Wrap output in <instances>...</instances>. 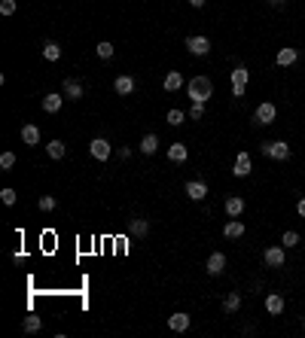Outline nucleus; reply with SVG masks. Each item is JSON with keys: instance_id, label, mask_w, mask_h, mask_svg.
<instances>
[{"instance_id": "obj_26", "label": "nucleus", "mask_w": 305, "mask_h": 338, "mask_svg": "<svg viewBox=\"0 0 305 338\" xmlns=\"http://www.w3.org/2000/svg\"><path fill=\"white\" fill-rule=\"evenodd\" d=\"M43 58H46V61H58V58H61V46H58V43H46V46H43Z\"/></svg>"}, {"instance_id": "obj_6", "label": "nucleus", "mask_w": 305, "mask_h": 338, "mask_svg": "<svg viewBox=\"0 0 305 338\" xmlns=\"http://www.w3.org/2000/svg\"><path fill=\"white\" fill-rule=\"evenodd\" d=\"M186 49H189L192 55H199V58H202V55H208V52H211V40H208V37H189V40H186Z\"/></svg>"}, {"instance_id": "obj_23", "label": "nucleus", "mask_w": 305, "mask_h": 338, "mask_svg": "<svg viewBox=\"0 0 305 338\" xmlns=\"http://www.w3.org/2000/svg\"><path fill=\"white\" fill-rule=\"evenodd\" d=\"M128 232H131V235H134V238H144V235H147V232H150V223H147V220H141V217H137V220H131V226H128Z\"/></svg>"}, {"instance_id": "obj_13", "label": "nucleus", "mask_w": 305, "mask_h": 338, "mask_svg": "<svg viewBox=\"0 0 305 338\" xmlns=\"http://www.w3.org/2000/svg\"><path fill=\"white\" fill-rule=\"evenodd\" d=\"M168 326H171L174 332H186V329H189V314H183V311L171 314V317H168Z\"/></svg>"}, {"instance_id": "obj_32", "label": "nucleus", "mask_w": 305, "mask_h": 338, "mask_svg": "<svg viewBox=\"0 0 305 338\" xmlns=\"http://www.w3.org/2000/svg\"><path fill=\"white\" fill-rule=\"evenodd\" d=\"M12 165H15V156H12V152H3V156H0V168H3V171H9Z\"/></svg>"}, {"instance_id": "obj_28", "label": "nucleus", "mask_w": 305, "mask_h": 338, "mask_svg": "<svg viewBox=\"0 0 305 338\" xmlns=\"http://www.w3.org/2000/svg\"><path fill=\"white\" fill-rule=\"evenodd\" d=\"M37 207H40V210H46V213H49V210H55V207H58V201H55V198H52V195H43V198H40V201H37Z\"/></svg>"}, {"instance_id": "obj_18", "label": "nucleus", "mask_w": 305, "mask_h": 338, "mask_svg": "<svg viewBox=\"0 0 305 338\" xmlns=\"http://www.w3.org/2000/svg\"><path fill=\"white\" fill-rule=\"evenodd\" d=\"M180 88H183V76L177 70L165 73V91H180Z\"/></svg>"}, {"instance_id": "obj_16", "label": "nucleus", "mask_w": 305, "mask_h": 338, "mask_svg": "<svg viewBox=\"0 0 305 338\" xmlns=\"http://www.w3.org/2000/svg\"><path fill=\"white\" fill-rule=\"evenodd\" d=\"M296 58H299V52L287 46V49H281V52H278V58H275V61H278V67H290V64H296Z\"/></svg>"}, {"instance_id": "obj_24", "label": "nucleus", "mask_w": 305, "mask_h": 338, "mask_svg": "<svg viewBox=\"0 0 305 338\" xmlns=\"http://www.w3.org/2000/svg\"><path fill=\"white\" fill-rule=\"evenodd\" d=\"M238 308H241V296H238V293H229V296L223 299V311H226V314H235Z\"/></svg>"}, {"instance_id": "obj_22", "label": "nucleus", "mask_w": 305, "mask_h": 338, "mask_svg": "<svg viewBox=\"0 0 305 338\" xmlns=\"http://www.w3.org/2000/svg\"><path fill=\"white\" fill-rule=\"evenodd\" d=\"M186 156H189V149H186L183 143H174V146H168V159H171V162H186Z\"/></svg>"}, {"instance_id": "obj_36", "label": "nucleus", "mask_w": 305, "mask_h": 338, "mask_svg": "<svg viewBox=\"0 0 305 338\" xmlns=\"http://www.w3.org/2000/svg\"><path fill=\"white\" fill-rule=\"evenodd\" d=\"M296 210H299V217H305V198H299V204H296Z\"/></svg>"}, {"instance_id": "obj_31", "label": "nucleus", "mask_w": 305, "mask_h": 338, "mask_svg": "<svg viewBox=\"0 0 305 338\" xmlns=\"http://www.w3.org/2000/svg\"><path fill=\"white\" fill-rule=\"evenodd\" d=\"M202 116H205V104H192V107H189V119H196V122H199Z\"/></svg>"}, {"instance_id": "obj_29", "label": "nucleus", "mask_w": 305, "mask_h": 338, "mask_svg": "<svg viewBox=\"0 0 305 338\" xmlns=\"http://www.w3.org/2000/svg\"><path fill=\"white\" fill-rule=\"evenodd\" d=\"M40 326H43V320L40 317H24V332H40Z\"/></svg>"}, {"instance_id": "obj_4", "label": "nucleus", "mask_w": 305, "mask_h": 338, "mask_svg": "<svg viewBox=\"0 0 305 338\" xmlns=\"http://www.w3.org/2000/svg\"><path fill=\"white\" fill-rule=\"evenodd\" d=\"M275 113H278V110H275V104H269V101H266V104H260V107H257L254 122H257V125H272V122H275Z\"/></svg>"}, {"instance_id": "obj_9", "label": "nucleus", "mask_w": 305, "mask_h": 338, "mask_svg": "<svg viewBox=\"0 0 305 338\" xmlns=\"http://www.w3.org/2000/svg\"><path fill=\"white\" fill-rule=\"evenodd\" d=\"M61 91H64L67 101H79V98H82V82H79V79H64Z\"/></svg>"}, {"instance_id": "obj_34", "label": "nucleus", "mask_w": 305, "mask_h": 338, "mask_svg": "<svg viewBox=\"0 0 305 338\" xmlns=\"http://www.w3.org/2000/svg\"><path fill=\"white\" fill-rule=\"evenodd\" d=\"M0 198H3V204H15V189H9V186H6V189L0 192Z\"/></svg>"}, {"instance_id": "obj_12", "label": "nucleus", "mask_w": 305, "mask_h": 338, "mask_svg": "<svg viewBox=\"0 0 305 338\" xmlns=\"http://www.w3.org/2000/svg\"><path fill=\"white\" fill-rule=\"evenodd\" d=\"M223 235H226V238H232V241H235V238H241V235H244V223H241L238 217H232V220L223 226Z\"/></svg>"}, {"instance_id": "obj_19", "label": "nucleus", "mask_w": 305, "mask_h": 338, "mask_svg": "<svg viewBox=\"0 0 305 338\" xmlns=\"http://www.w3.org/2000/svg\"><path fill=\"white\" fill-rule=\"evenodd\" d=\"M266 311H269V314H275V317H278V314H281V311H284V299H281V296H278V293H272V296H266Z\"/></svg>"}, {"instance_id": "obj_21", "label": "nucleus", "mask_w": 305, "mask_h": 338, "mask_svg": "<svg viewBox=\"0 0 305 338\" xmlns=\"http://www.w3.org/2000/svg\"><path fill=\"white\" fill-rule=\"evenodd\" d=\"M156 149H159V137H156V134H147V137L141 140V152H144V156H153Z\"/></svg>"}, {"instance_id": "obj_30", "label": "nucleus", "mask_w": 305, "mask_h": 338, "mask_svg": "<svg viewBox=\"0 0 305 338\" xmlns=\"http://www.w3.org/2000/svg\"><path fill=\"white\" fill-rule=\"evenodd\" d=\"M98 58H113V43H98Z\"/></svg>"}, {"instance_id": "obj_3", "label": "nucleus", "mask_w": 305, "mask_h": 338, "mask_svg": "<svg viewBox=\"0 0 305 338\" xmlns=\"http://www.w3.org/2000/svg\"><path fill=\"white\" fill-rule=\"evenodd\" d=\"M247 76H251L247 67H235V70H232V95H235V98L244 95V88H247Z\"/></svg>"}, {"instance_id": "obj_8", "label": "nucleus", "mask_w": 305, "mask_h": 338, "mask_svg": "<svg viewBox=\"0 0 305 338\" xmlns=\"http://www.w3.org/2000/svg\"><path fill=\"white\" fill-rule=\"evenodd\" d=\"M263 262H266L269 268H281V265H284V247H269V250L263 253Z\"/></svg>"}, {"instance_id": "obj_7", "label": "nucleus", "mask_w": 305, "mask_h": 338, "mask_svg": "<svg viewBox=\"0 0 305 338\" xmlns=\"http://www.w3.org/2000/svg\"><path fill=\"white\" fill-rule=\"evenodd\" d=\"M205 271H208L211 278L223 274V271H226V256H223V253H211V256H208V265H205Z\"/></svg>"}, {"instance_id": "obj_11", "label": "nucleus", "mask_w": 305, "mask_h": 338, "mask_svg": "<svg viewBox=\"0 0 305 338\" xmlns=\"http://www.w3.org/2000/svg\"><path fill=\"white\" fill-rule=\"evenodd\" d=\"M186 195H189L192 201H202V198L208 195V186H205L202 180H189V183H186Z\"/></svg>"}, {"instance_id": "obj_25", "label": "nucleus", "mask_w": 305, "mask_h": 338, "mask_svg": "<svg viewBox=\"0 0 305 338\" xmlns=\"http://www.w3.org/2000/svg\"><path fill=\"white\" fill-rule=\"evenodd\" d=\"M46 152H49L52 159H64V152H67V146H64L61 140H49V143H46Z\"/></svg>"}, {"instance_id": "obj_20", "label": "nucleus", "mask_w": 305, "mask_h": 338, "mask_svg": "<svg viewBox=\"0 0 305 338\" xmlns=\"http://www.w3.org/2000/svg\"><path fill=\"white\" fill-rule=\"evenodd\" d=\"M61 104H64L61 95H46V98H43V110H46V113H58Z\"/></svg>"}, {"instance_id": "obj_14", "label": "nucleus", "mask_w": 305, "mask_h": 338, "mask_svg": "<svg viewBox=\"0 0 305 338\" xmlns=\"http://www.w3.org/2000/svg\"><path fill=\"white\" fill-rule=\"evenodd\" d=\"M113 88H116V95H131V91H134V79H131L128 73H122V76H116Z\"/></svg>"}, {"instance_id": "obj_2", "label": "nucleus", "mask_w": 305, "mask_h": 338, "mask_svg": "<svg viewBox=\"0 0 305 338\" xmlns=\"http://www.w3.org/2000/svg\"><path fill=\"white\" fill-rule=\"evenodd\" d=\"M260 152H263V156H269V159H275V162H287V159H290V146H287L284 140L263 143V146H260Z\"/></svg>"}, {"instance_id": "obj_17", "label": "nucleus", "mask_w": 305, "mask_h": 338, "mask_svg": "<svg viewBox=\"0 0 305 338\" xmlns=\"http://www.w3.org/2000/svg\"><path fill=\"white\" fill-rule=\"evenodd\" d=\"M21 140H24L27 146H37V143H40V128H37V125H21Z\"/></svg>"}, {"instance_id": "obj_27", "label": "nucleus", "mask_w": 305, "mask_h": 338, "mask_svg": "<svg viewBox=\"0 0 305 338\" xmlns=\"http://www.w3.org/2000/svg\"><path fill=\"white\" fill-rule=\"evenodd\" d=\"M183 119H186V113L183 110H168V125H183Z\"/></svg>"}, {"instance_id": "obj_38", "label": "nucleus", "mask_w": 305, "mask_h": 338, "mask_svg": "<svg viewBox=\"0 0 305 338\" xmlns=\"http://www.w3.org/2000/svg\"><path fill=\"white\" fill-rule=\"evenodd\" d=\"M269 3H272V6H284L287 0H269Z\"/></svg>"}, {"instance_id": "obj_1", "label": "nucleus", "mask_w": 305, "mask_h": 338, "mask_svg": "<svg viewBox=\"0 0 305 338\" xmlns=\"http://www.w3.org/2000/svg\"><path fill=\"white\" fill-rule=\"evenodd\" d=\"M186 95H189V101H192V104H205V101H211V98H214V85H211V79H208V76H192V79H189V85H186Z\"/></svg>"}, {"instance_id": "obj_5", "label": "nucleus", "mask_w": 305, "mask_h": 338, "mask_svg": "<svg viewBox=\"0 0 305 338\" xmlns=\"http://www.w3.org/2000/svg\"><path fill=\"white\" fill-rule=\"evenodd\" d=\"M89 152H92V159H98V162H107V159H110V143H107L104 137H95V140L89 143Z\"/></svg>"}, {"instance_id": "obj_10", "label": "nucleus", "mask_w": 305, "mask_h": 338, "mask_svg": "<svg viewBox=\"0 0 305 338\" xmlns=\"http://www.w3.org/2000/svg\"><path fill=\"white\" fill-rule=\"evenodd\" d=\"M232 174H235V177H247V174H251V156H247V152H238V159H235V165H232Z\"/></svg>"}, {"instance_id": "obj_37", "label": "nucleus", "mask_w": 305, "mask_h": 338, "mask_svg": "<svg viewBox=\"0 0 305 338\" xmlns=\"http://www.w3.org/2000/svg\"><path fill=\"white\" fill-rule=\"evenodd\" d=\"M189 6H196V9H199V6H205V0H189Z\"/></svg>"}, {"instance_id": "obj_15", "label": "nucleus", "mask_w": 305, "mask_h": 338, "mask_svg": "<svg viewBox=\"0 0 305 338\" xmlns=\"http://www.w3.org/2000/svg\"><path fill=\"white\" fill-rule=\"evenodd\" d=\"M226 213L229 217H241L244 213V198L241 195H229L226 198Z\"/></svg>"}, {"instance_id": "obj_33", "label": "nucleus", "mask_w": 305, "mask_h": 338, "mask_svg": "<svg viewBox=\"0 0 305 338\" xmlns=\"http://www.w3.org/2000/svg\"><path fill=\"white\" fill-rule=\"evenodd\" d=\"M281 244H287V247H296V244H299V235H296V232H284Z\"/></svg>"}, {"instance_id": "obj_35", "label": "nucleus", "mask_w": 305, "mask_h": 338, "mask_svg": "<svg viewBox=\"0 0 305 338\" xmlns=\"http://www.w3.org/2000/svg\"><path fill=\"white\" fill-rule=\"evenodd\" d=\"M15 12V0H3L0 3V15H12Z\"/></svg>"}]
</instances>
